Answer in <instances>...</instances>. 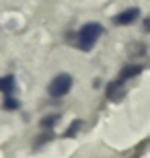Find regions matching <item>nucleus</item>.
I'll list each match as a JSON object with an SVG mask.
<instances>
[{
	"instance_id": "obj_1",
	"label": "nucleus",
	"mask_w": 150,
	"mask_h": 158,
	"mask_svg": "<svg viewBox=\"0 0 150 158\" xmlns=\"http://www.w3.org/2000/svg\"><path fill=\"white\" fill-rule=\"evenodd\" d=\"M103 35V27L99 23H87L82 25L80 31H78V47H80L82 52H91L92 45L99 41V37Z\"/></svg>"
},
{
	"instance_id": "obj_2",
	"label": "nucleus",
	"mask_w": 150,
	"mask_h": 158,
	"mask_svg": "<svg viewBox=\"0 0 150 158\" xmlns=\"http://www.w3.org/2000/svg\"><path fill=\"white\" fill-rule=\"evenodd\" d=\"M70 88H72V76L70 74H58V76L49 82L47 93L52 94V97H64Z\"/></svg>"
},
{
	"instance_id": "obj_3",
	"label": "nucleus",
	"mask_w": 150,
	"mask_h": 158,
	"mask_svg": "<svg viewBox=\"0 0 150 158\" xmlns=\"http://www.w3.org/2000/svg\"><path fill=\"white\" fill-rule=\"evenodd\" d=\"M140 17V8H126V10H121L119 15H115V19H113V23L119 25V27H123V25H132L136 23Z\"/></svg>"
},
{
	"instance_id": "obj_4",
	"label": "nucleus",
	"mask_w": 150,
	"mask_h": 158,
	"mask_svg": "<svg viewBox=\"0 0 150 158\" xmlns=\"http://www.w3.org/2000/svg\"><path fill=\"white\" fill-rule=\"evenodd\" d=\"M123 94H126V88H123V80H119V78H117L115 82H111V84H109V88H107V97H109L111 101H119Z\"/></svg>"
},
{
	"instance_id": "obj_5",
	"label": "nucleus",
	"mask_w": 150,
	"mask_h": 158,
	"mask_svg": "<svg viewBox=\"0 0 150 158\" xmlns=\"http://www.w3.org/2000/svg\"><path fill=\"white\" fill-rule=\"evenodd\" d=\"M15 90V76H2L0 78V93L11 94Z\"/></svg>"
},
{
	"instance_id": "obj_6",
	"label": "nucleus",
	"mask_w": 150,
	"mask_h": 158,
	"mask_svg": "<svg viewBox=\"0 0 150 158\" xmlns=\"http://www.w3.org/2000/svg\"><path fill=\"white\" fill-rule=\"evenodd\" d=\"M140 70H142V66H136V64L126 66V68L121 70V74H119V80L126 82L127 78H132V76H136V74H140Z\"/></svg>"
},
{
	"instance_id": "obj_7",
	"label": "nucleus",
	"mask_w": 150,
	"mask_h": 158,
	"mask_svg": "<svg viewBox=\"0 0 150 158\" xmlns=\"http://www.w3.org/2000/svg\"><path fill=\"white\" fill-rule=\"evenodd\" d=\"M80 125H82L80 121H74L72 125H70V129H68V134H66V135H74V134H76V129L80 127Z\"/></svg>"
},
{
	"instance_id": "obj_8",
	"label": "nucleus",
	"mask_w": 150,
	"mask_h": 158,
	"mask_svg": "<svg viewBox=\"0 0 150 158\" xmlns=\"http://www.w3.org/2000/svg\"><path fill=\"white\" fill-rule=\"evenodd\" d=\"M4 107H6V109H17V107H19V103H17L15 99H11V97H8V101L4 103Z\"/></svg>"
}]
</instances>
